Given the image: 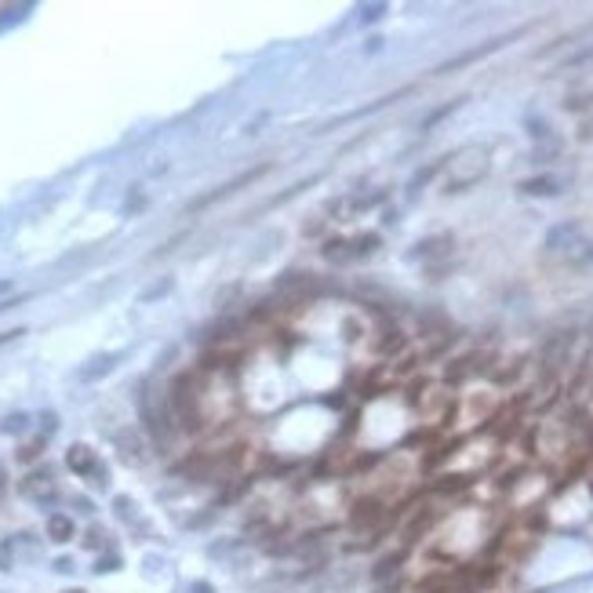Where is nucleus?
Wrapping results in <instances>:
<instances>
[{
  "mask_svg": "<svg viewBox=\"0 0 593 593\" xmlns=\"http://www.w3.org/2000/svg\"><path fill=\"white\" fill-rule=\"evenodd\" d=\"M579 237H582V230H579L575 223H565V226H557V230L546 237V247H550V252H565V244H568V240L575 244Z\"/></svg>",
  "mask_w": 593,
  "mask_h": 593,
  "instance_id": "5",
  "label": "nucleus"
},
{
  "mask_svg": "<svg viewBox=\"0 0 593 593\" xmlns=\"http://www.w3.org/2000/svg\"><path fill=\"white\" fill-rule=\"evenodd\" d=\"M462 488H470V477H441V484H437V491H462Z\"/></svg>",
  "mask_w": 593,
  "mask_h": 593,
  "instance_id": "13",
  "label": "nucleus"
},
{
  "mask_svg": "<svg viewBox=\"0 0 593 593\" xmlns=\"http://www.w3.org/2000/svg\"><path fill=\"white\" fill-rule=\"evenodd\" d=\"M117 444L124 448V459L142 462V444H139V437H135V433H117Z\"/></svg>",
  "mask_w": 593,
  "mask_h": 593,
  "instance_id": "9",
  "label": "nucleus"
},
{
  "mask_svg": "<svg viewBox=\"0 0 593 593\" xmlns=\"http://www.w3.org/2000/svg\"><path fill=\"white\" fill-rule=\"evenodd\" d=\"M22 491H26V495H51V477H48V474H33V477H26Z\"/></svg>",
  "mask_w": 593,
  "mask_h": 593,
  "instance_id": "10",
  "label": "nucleus"
},
{
  "mask_svg": "<svg viewBox=\"0 0 593 593\" xmlns=\"http://www.w3.org/2000/svg\"><path fill=\"white\" fill-rule=\"evenodd\" d=\"M386 517H390V510H386L383 498H375V495L357 498L353 510H350V524L353 528H379V524H386Z\"/></svg>",
  "mask_w": 593,
  "mask_h": 593,
  "instance_id": "3",
  "label": "nucleus"
},
{
  "mask_svg": "<svg viewBox=\"0 0 593 593\" xmlns=\"http://www.w3.org/2000/svg\"><path fill=\"white\" fill-rule=\"evenodd\" d=\"M455 240L448 237V233H441V237H429V240H422L419 244V255H426V259H433V255H448V247H452Z\"/></svg>",
  "mask_w": 593,
  "mask_h": 593,
  "instance_id": "7",
  "label": "nucleus"
},
{
  "mask_svg": "<svg viewBox=\"0 0 593 593\" xmlns=\"http://www.w3.org/2000/svg\"><path fill=\"white\" fill-rule=\"evenodd\" d=\"M66 462H70V470H73V474H80V477H99V484H106V481H102L106 470L99 466V459H95V452H91V448L73 444L70 455H66Z\"/></svg>",
  "mask_w": 593,
  "mask_h": 593,
  "instance_id": "4",
  "label": "nucleus"
},
{
  "mask_svg": "<svg viewBox=\"0 0 593 593\" xmlns=\"http://www.w3.org/2000/svg\"><path fill=\"white\" fill-rule=\"evenodd\" d=\"M48 539L70 543V539H73V520H70L66 513H51V517H48Z\"/></svg>",
  "mask_w": 593,
  "mask_h": 593,
  "instance_id": "6",
  "label": "nucleus"
},
{
  "mask_svg": "<svg viewBox=\"0 0 593 593\" xmlns=\"http://www.w3.org/2000/svg\"><path fill=\"white\" fill-rule=\"evenodd\" d=\"M102 543V532H99V528H91V532H87V546H99Z\"/></svg>",
  "mask_w": 593,
  "mask_h": 593,
  "instance_id": "15",
  "label": "nucleus"
},
{
  "mask_svg": "<svg viewBox=\"0 0 593 593\" xmlns=\"http://www.w3.org/2000/svg\"><path fill=\"white\" fill-rule=\"evenodd\" d=\"M383 15V4H371V8H364V22H375Z\"/></svg>",
  "mask_w": 593,
  "mask_h": 593,
  "instance_id": "14",
  "label": "nucleus"
},
{
  "mask_svg": "<svg viewBox=\"0 0 593 593\" xmlns=\"http://www.w3.org/2000/svg\"><path fill=\"white\" fill-rule=\"evenodd\" d=\"M400 568V553H393V557H386V560H379V568H375V579L383 582L386 575H393Z\"/></svg>",
  "mask_w": 593,
  "mask_h": 593,
  "instance_id": "12",
  "label": "nucleus"
},
{
  "mask_svg": "<svg viewBox=\"0 0 593 593\" xmlns=\"http://www.w3.org/2000/svg\"><path fill=\"white\" fill-rule=\"evenodd\" d=\"M73 593H80V589H73Z\"/></svg>",
  "mask_w": 593,
  "mask_h": 593,
  "instance_id": "17",
  "label": "nucleus"
},
{
  "mask_svg": "<svg viewBox=\"0 0 593 593\" xmlns=\"http://www.w3.org/2000/svg\"><path fill=\"white\" fill-rule=\"evenodd\" d=\"M520 190L524 193H535V197H550V193H557V178H550V175L528 178V182H520Z\"/></svg>",
  "mask_w": 593,
  "mask_h": 593,
  "instance_id": "8",
  "label": "nucleus"
},
{
  "mask_svg": "<svg viewBox=\"0 0 593 593\" xmlns=\"http://www.w3.org/2000/svg\"><path fill=\"white\" fill-rule=\"evenodd\" d=\"M397 350H404V335H400L397 328H390V331H386V338L379 342V353H386V357H390V353H397Z\"/></svg>",
  "mask_w": 593,
  "mask_h": 593,
  "instance_id": "11",
  "label": "nucleus"
},
{
  "mask_svg": "<svg viewBox=\"0 0 593 593\" xmlns=\"http://www.w3.org/2000/svg\"><path fill=\"white\" fill-rule=\"evenodd\" d=\"M0 484H4V474H0Z\"/></svg>",
  "mask_w": 593,
  "mask_h": 593,
  "instance_id": "16",
  "label": "nucleus"
},
{
  "mask_svg": "<svg viewBox=\"0 0 593 593\" xmlns=\"http://www.w3.org/2000/svg\"><path fill=\"white\" fill-rule=\"evenodd\" d=\"M168 408H171V419L186 433H201L204 429V412H201V393H197V375L193 371L175 375V383L168 390Z\"/></svg>",
  "mask_w": 593,
  "mask_h": 593,
  "instance_id": "1",
  "label": "nucleus"
},
{
  "mask_svg": "<svg viewBox=\"0 0 593 593\" xmlns=\"http://www.w3.org/2000/svg\"><path fill=\"white\" fill-rule=\"evenodd\" d=\"M572 346H575V331H557L543 342V368H546V379H553L560 368L568 364L572 357Z\"/></svg>",
  "mask_w": 593,
  "mask_h": 593,
  "instance_id": "2",
  "label": "nucleus"
}]
</instances>
